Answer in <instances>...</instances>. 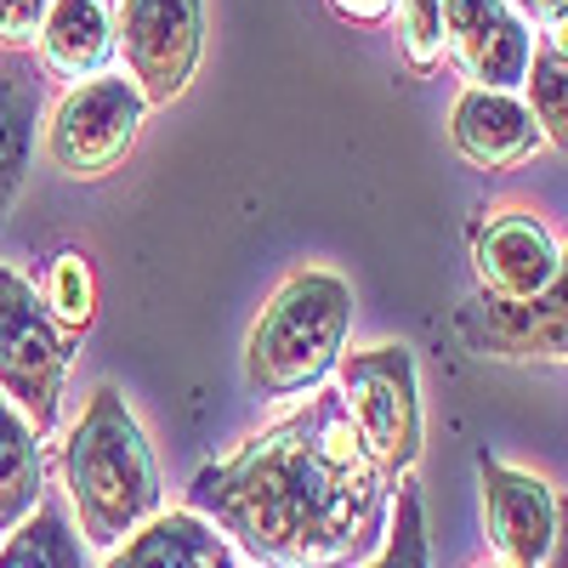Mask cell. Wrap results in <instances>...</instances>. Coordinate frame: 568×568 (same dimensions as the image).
<instances>
[{
  "mask_svg": "<svg viewBox=\"0 0 568 568\" xmlns=\"http://www.w3.org/2000/svg\"><path fill=\"white\" fill-rule=\"evenodd\" d=\"M187 506L256 568H353L387 535L393 478L369 460L342 387H318L296 415L200 466Z\"/></svg>",
  "mask_w": 568,
  "mask_h": 568,
  "instance_id": "6da1fadb",
  "label": "cell"
},
{
  "mask_svg": "<svg viewBox=\"0 0 568 568\" xmlns=\"http://www.w3.org/2000/svg\"><path fill=\"white\" fill-rule=\"evenodd\" d=\"M63 489L80 511V540L114 551L160 511V466L142 426L114 382L85 398L80 420L63 438Z\"/></svg>",
  "mask_w": 568,
  "mask_h": 568,
  "instance_id": "7a4b0ae2",
  "label": "cell"
},
{
  "mask_svg": "<svg viewBox=\"0 0 568 568\" xmlns=\"http://www.w3.org/2000/svg\"><path fill=\"white\" fill-rule=\"evenodd\" d=\"M353 329V284L329 267H302L267 296L245 336V382L262 398H307L342 364Z\"/></svg>",
  "mask_w": 568,
  "mask_h": 568,
  "instance_id": "3957f363",
  "label": "cell"
},
{
  "mask_svg": "<svg viewBox=\"0 0 568 568\" xmlns=\"http://www.w3.org/2000/svg\"><path fill=\"white\" fill-rule=\"evenodd\" d=\"M69 342L74 336H63L58 318L45 313L34 278L0 262V393L40 438H52L63 420V382L74 364Z\"/></svg>",
  "mask_w": 568,
  "mask_h": 568,
  "instance_id": "277c9868",
  "label": "cell"
},
{
  "mask_svg": "<svg viewBox=\"0 0 568 568\" xmlns=\"http://www.w3.org/2000/svg\"><path fill=\"white\" fill-rule=\"evenodd\" d=\"M149 120V98L131 85V74H91L74 91H63L52 120H45V154L74 182H98L120 171Z\"/></svg>",
  "mask_w": 568,
  "mask_h": 568,
  "instance_id": "5b68a950",
  "label": "cell"
},
{
  "mask_svg": "<svg viewBox=\"0 0 568 568\" xmlns=\"http://www.w3.org/2000/svg\"><path fill=\"white\" fill-rule=\"evenodd\" d=\"M342 398L358 426L369 460L387 478H409L420 460V382H415V353L404 342L369 347V353H342Z\"/></svg>",
  "mask_w": 568,
  "mask_h": 568,
  "instance_id": "8992f818",
  "label": "cell"
},
{
  "mask_svg": "<svg viewBox=\"0 0 568 568\" xmlns=\"http://www.w3.org/2000/svg\"><path fill=\"white\" fill-rule=\"evenodd\" d=\"M114 58L149 109H171L205 58V0H120Z\"/></svg>",
  "mask_w": 568,
  "mask_h": 568,
  "instance_id": "52a82bcc",
  "label": "cell"
},
{
  "mask_svg": "<svg viewBox=\"0 0 568 568\" xmlns=\"http://www.w3.org/2000/svg\"><path fill=\"white\" fill-rule=\"evenodd\" d=\"M478 484H484V535L495 562L506 568H546L557 546V489L546 478L506 460H478Z\"/></svg>",
  "mask_w": 568,
  "mask_h": 568,
  "instance_id": "ba28073f",
  "label": "cell"
},
{
  "mask_svg": "<svg viewBox=\"0 0 568 568\" xmlns=\"http://www.w3.org/2000/svg\"><path fill=\"white\" fill-rule=\"evenodd\" d=\"M444 52L471 85L517 91L535 58V29L511 0H444Z\"/></svg>",
  "mask_w": 568,
  "mask_h": 568,
  "instance_id": "9c48e42d",
  "label": "cell"
},
{
  "mask_svg": "<svg viewBox=\"0 0 568 568\" xmlns=\"http://www.w3.org/2000/svg\"><path fill=\"white\" fill-rule=\"evenodd\" d=\"M471 267H478L489 307H517V302H535L557 278L562 251L535 211H495L471 233Z\"/></svg>",
  "mask_w": 568,
  "mask_h": 568,
  "instance_id": "30bf717a",
  "label": "cell"
},
{
  "mask_svg": "<svg viewBox=\"0 0 568 568\" xmlns=\"http://www.w3.org/2000/svg\"><path fill=\"white\" fill-rule=\"evenodd\" d=\"M449 142L466 165L478 171H511L535 160L540 149V125L529 103L517 91H489V85H466L449 114Z\"/></svg>",
  "mask_w": 568,
  "mask_h": 568,
  "instance_id": "8fae6325",
  "label": "cell"
},
{
  "mask_svg": "<svg viewBox=\"0 0 568 568\" xmlns=\"http://www.w3.org/2000/svg\"><path fill=\"white\" fill-rule=\"evenodd\" d=\"M471 347H484L495 358H535V364H568V256L557 278L535 302L517 307H489L484 324H466Z\"/></svg>",
  "mask_w": 568,
  "mask_h": 568,
  "instance_id": "7c38bea8",
  "label": "cell"
},
{
  "mask_svg": "<svg viewBox=\"0 0 568 568\" xmlns=\"http://www.w3.org/2000/svg\"><path fill=\"white\" fill-rule=\"evenodd\" d=\"M103 568H240V557L211 517L187 506V511H154L131 540L109 551Z\"/></svg>",
  "mask_w": 568,
  "mask_h": 568,
  "instance_id": "4fadbf2b",
  "label": "cell"
},
{
  "mask_svg": "<svg viewBox=\"0 0 568 568\" xmlns=\"http://www.w3.org/2000/svg\"><path fill=\"white\" fill-rule=\"evenodd\" d=\"M40 120H45V80L23 52L7 45L0 52V227H7V216L23 194Z\"/></svg>",
  "mask_w": 568,
  "mask_h": 568,
  "instance_id": "5bb4252c",
  "label": "cell"
},
{
  "mask_svg": "<svg viewBox=\"0 0 568 568\" xmlns=\"http://www.w3.org/2000/svg\"><path fill=\"white\" fill-rule=\"evenodd\" d=\"M40 63L58 80H91L114 63V12L109 0H52L40 23Z\"/></svg>",
  "mask_w": 568,
  "mask_h": 568,
  "instance_id": "9a60e30c",
  "label": "cell"
},
{
  "mask_svg": "<svg viewBox=\"0 0 568 568\" xmlns=\"http://www.w3.org/2000/svg\"><path fill=\"white\" fill-rule=\"evenodd\" d=\"M45 495V449L40 433L0 393V535H12Z\"/></svg>",
  "mask_w": 568,
  "mask_h": 568,
  "instance_id": "2e32d148",
  "label": "cell"
},
{
  "mask_svg": "<svg viewBox=\"0 0 568 568\" xmlns=\"http://www.w3.org/2000/svg\"><path fill=\"white\" fill-rule=\"evenodd\" d=\"M85 551L91 546L69 529V511L52 495H40V506L12 529L7 551H0V568H91Z\"/></svg>",
  "mask_w": 568,
  "mask_h": 568,
  "instance_id": "e0dca14e",
  "label": "cell"
},
{
  "mask_svg": "<svg viewBox=\"0 0 568 568\" xmlns=\"http://www.w3.org/2000/svg\"><path fill=\"white\" fill-rule=\"evenodd\" d=\"M45 313L58 318L63 336H85L91 324H98V273H91V256L85 251H63L52 256V267H45V278L34 284Z\"/></svg>",
  "mask_w": 568,
  "mask_h": 568,
  "instance_id": "ac0fdd59",
  "label": "cell"
},
{
  "mask_svg": "<svg viewBox=\"0 0 568 568\" xmlns=\"http://www.w3.org/2000/svg\"><path fill=\"white\" fill-rule=\"evenodd\" d=\"M524 91H529V114L540 125V142L568 154V58L540 45L529 58V74H524Z\"/></svg>",
  "mask_w": 568,
  "mask_h": 568,
  "instance_id": "d6986e66",
  "label": "cell"
},
{
  "mask_svg": "<svg viewBox=\"0 0 568 568\" xmlns=\"http://www.w3.org/2000/svg\"><path fill=\"white\" fill-rule=\"evenodd\" d=\"M369 568H433L426 517H420V489L409 478H398V489H393V517H387V535H382V546H375Z\"/></svg>",
  "mask_w": 568,
  "mask_h": 568,
  "instance_id": "ffe728a7",
  "label": "cell"
},
{
  "mask_svg": "<svg viewBox=\"0 0 568 568\" xmlns=\"http://www.w3.org/2000/svg\"><path fill=\"white\" fill-rule=\"evenodd\" d=\"M398 52L415 74H433L444 52V0H398Z\"/></svg>",
  "mask_w": 568,
  "mask_h": 568,
  "instance_id": "44dd1931",
  "label": "cell"
},
{
  "mask_svg": "<svg viewBox=\"0 0 568 568\" xmlns=\"http://www.w3.org/2000/svg\"><path fill=\"white\" fill-rule=\"evenodd\" d=\"M45 7H52V0H0V45L23 52L29 40H40Z\"/></svg>",
  "mask_w": 568,
  "mask_h": 568,
  "instance_id": "7402d4cb",
  "label": "cell"
},
{
  "mask_svg": "<svg viewBox=\"0 0 568 568\" xmlns=\"http://www.w3.org/2000/svg\"><path fill=\"white\" fill-rule=\"evenodd\" d=\"M329 7H336V18H347V23H387L393 18V7L398 0H329Z\"/></svg>",
  "mask_w": 568,
  "mask_h": 568,
  "instance_id": "603a6c76",
  "label": "cell"
},
{
  "mask_svg": "<svg viewBox=\"0 0 568 568\" xmlns=\"http://www.w3.org/2000/svg\"><path fill=\"white\" fill-rule=\"evenodd\" d=\"M540 29H546V45H551V52L568 58V0H557V7L540 18Z\"/></svg>",
  "mask_w": 568,
  "mask_h": 568,
  "instance_id": "cb8c5ba5",
  "label": "cell"
},
{
  "mask_svg": "<svg viewBox=\"0 0 568 568\" xmlns=\"http://www.w3.org/2000/svg\"><path fill=\"white\" fill-rule=\"evenodd\" d=\"M511 7H517V12H524L529 23H540V18H546V12L557 7V0H511Z\"/></svg>",
  "mask_w": 568,
  "mask_h": 568,
  "instance_id": "d4e9b609",
  "label": "cell"
},
{
  "mask_svg": "<svg viewBox=\"0 0 568 568\" xmlns=\"http://www.w3.org/2000/svg\"><path fill=\"white\" fill-rule=\"evenodd\" d=\"M484 568H506V562H484Z\"/></svg>",
  "mask_w": 568,
  "mask_h": 568,
  "instance_id": "484cf974",
  "label": "cell"
},
{
  "mask_svg": "<svg viewBox=\"0 0 568 568\" xmlns=\"http://www.w3.org/2000/svg\"><path fill=\"white\" fill-rule=\"evenodd\" d=\"M240 568H245V562H240Z\"/></svg>",
  "mask_w": 568,
  "mask_h": 568,
  "instance_id": "4316f807",
  "label": "cell"
}]
</instances>
